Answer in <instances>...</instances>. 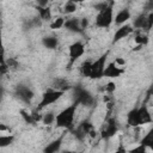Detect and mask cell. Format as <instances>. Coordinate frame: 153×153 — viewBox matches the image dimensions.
<instances>
[{
    "instance_id": "obj_1",
    "label": "cell",
    "mask_w": 153,
    "mask_h": 153,
    "mask_svg": "<svg viewBox=\"0 0 153 153\" xmlns=\"http://www.w3.org/2000/svg\"><path fill=\"white\" fill-rule=\"evenodd\" d=\"M152 121L153 118L146 103H142L139 108H133L127 114V124L133 128L152 123Z\"/></svg>"
},
{
    "instance_id": "obj_2",
    "label": "cell",
    "mask_w": 153,
    "mask_h": 153,
    "mask_svg": "<svg viewBox=\"0 0 153 153\" xmlns=\"http://www.w3.org/2000/svg\"><path fill=\"white\" fill-rule=\"evenodd\" d=\"M78 106H79L78 102L73 100L71 105H67L63 110H61L57 115H55V122H54L55 126L57 128L66 129L67 131H72L74 128V118Z\"/></svg>"
},
{
    "instance_id": "obj_3",
    "label": "cell",
    "mask_w": 153,
    "mask_h": 153,
    "mask_svg": "<svg viewBox=\"0 0 153 153\" xmlns=\"http://www.w3.org/2000/svg\"><path fill=\"white\" fill-rule=\"evenodd\" d=\"M112 23H114V0H110L106 7L98 11L94 19V25L99 29H108L111 26Z\"/></svg>"
},
{
    "instance_id": "obj_4",
    "label": "cell",
    "mask_w": 153,
    "mask_h": 153,
    "mask_svg": "<svg viewBox=\"0 0 153 153\" xmlns=\"http://www.w3.org/2000/svg\"><path fill=\"white\" fill-rule=\"evenodd\" d=\"M72 90H73V98L75 102H78L79 105L93 106L97 103L94 96L91 92H88L86 88H84L81 85H75L72 87Z\"/></svg>"
},
{
    "instance_id": "obj_5",
    "label": "cell",
    "mask_w": 153,
    "mask_h": 153,
    "mask_svg": "<svg viewBox=\"0 0 153 153\" xmlns=\"http://www.w3.org/2000/svg\"><path fill=\"white\" fill-rule=\"evenodd\" d=\"M63 94H65V92L57 91V90H54V88H50V90L45 91V92L42 94V98H41L38 105L36 106L35 110H36V111H41L42 109H44V108H47V106H49V105L56 103L59 99L62 98Z\"/></svg>"
},
{
    "instance_id": "obj_6",
    "label": "cell",
    "mask_w": 153,
    "mask_h": 153,
    "mask_svg": "<svg viewBox=\"0 0 153 153\" xmlns=\"http://www.w3.org/2000/svg\"><path fill=\"white\" fill-rule=\"evenodd\" d=\"M109 56V51H105L104 54H102L98 59H96L93 62H91V74H90V79L97 80L103 78V72L106 65V60Z\"/></svg>"
},
{
    "instance_id": "obj_7",
    "label": "cell",
    "mask_w": 153,
    "mask_h": 153,
    "mask_svg": "<svg viewBox=\"0 0 153 153\" xmlns=\"http://www.w3.org/2000/svg\"><path fill=\"white\" fill-rule=\"evenodd\" d=\"M84 53H85V45H84V43L80 42V41L73 42L68 47V57H69L68 68H71L76 62V60H79L84 55Z\"/></svg>"
},
{
    "instance_id": "obj_8",
    "label": "cell",
    "mask_w": 153,
    "mask_h": 153,
    "mask_svg": "<svg viewBox=\"0 0 153 153\" xmlns=\"http://www.w3.org/2000/svg\"><path fill=\"white\" fill-rule=\"evenodd\" d=\"M118 131V122L116 121L115 117H109L106 118L102 130H100V136L103 140H109L112 136H115Z\"/></svg>"
},
{
    "instance_id": "obj_9",
    "label": "cell",
    "mask_w": 153,
    "mask_h": 153,
    "mask_svg": "<svg viewBox=\"0 0 153 153\" xmlns=\"http://www.w3.org/2000/svg\"><path fill=\"white\" fill-rule=\"evenodd\" d=\"M14 94H16L22 102H24V103H26V104H30L31 100H32L33 97H35V93H33L32 88H31L30 86L25 85V84H18V85L16 86V88H14Z\"/></svg>"
},
{
    "instance_id": "obj_10",
    "label": "cell",
    "mask_w": 153,
    "mask_h": 153,
    "mask_svg": "<svg viewBox=\"0 0 153 153\" xmlns=\"http://www.w3.org/2000/svg\"><path fill=\"white\" fill-rule=\"evenodd\" d=\"M123 73H124V68L120 67L115 61H112V62H109L108 65H105L103 76L110 78V79H116V78L121 76Z\"/></svg>"
},
{
    "instance_id": "obj_11",
    "label": "cell",
    "mask_w": 153,
    "mask_h": 153,
    "mask_svg": "<svg viewBox=\"0 0 153 153\" xmlns=\"http://www.w3.org/2000/svg\"><path fill=\"white\" fill-rule=\"evenodd\" d=\"M134 31L133 26L129 25V24H122L120 25V27L115 31L114 33V37H112V41H111V44H115V43H118L120 41H122L123 38L128 37L129 35H131Z\"/></svg>"
},
{
    "instance_id": "obj_12",
    "label": "cell",
    "mask_w": 153,
    "mask_h": 153,
    "mask_svg": "<svg viewBox=\"0 0 153 153\" xmlns=\"http://www.w3.org/2000/svg\"><path fill=\"white\" fill-rule=\"evenodd\" d=\"M67 133H68V131H67L66 129H63V131L61 133V135H60L59 137H56V139H54L53 141H50V142L43 148V152H44V153H56V152H59V151L61 149V146H62V143H63V139H65V136H66Z\"/></svg>"
},
{
    "instance_id": "obj_13",
    "label": "cell",
    "mask_w": 153,
    "mask_h": 153,
    "mask_svg": "<svg viewBox=\"0 0 153 153\" xmlns=\"http://www.w3.org/2000/svg\"><path fill=\"white\" fill-rule=\"evenodd\" d=\"M72 87H73V85L69 82V80H67L66 78H62V76H56L51 81V88L57 90V91H62L65 93L67 91L72 90Z\"/></svg>"
},
{
    "instance_id": "obj_14",
    "label": "cell",
    "mask_w": 153,
    "mask_h": 153,
    "mask_svg": "<svg viewBox=\"0 0 153 153\" xmlns=\"http://www.w3.org/2000/svg\"><path fill=\"white\" fill-rule=\"evenodd\" d=\"M63 27L66 30L71 31V32H74V33H84V31H85V30H82V27L80 25V19L79 18H75V17L65 19Z\"/></svg>"
},
{
    "instance_id": "obj_15",
    "label": "cell",
    "mask_w": 153,
    "mask_h": 153,
    "mask_svg": "<svg viewBox=\"0 0 153 153\" xmlns=\"http://www.w3.org/2000/svg\"><path fill=\"white\" fill-rule=\"evenodd\" d=\"M131 26H134V29H136V30H145V31H149L151 29H149V26H148L147 14H145V13L139 14V16L134 19V22H133V25H131Z\"/></svg>"
},
{
    "instance_id": "obj_16",
    "label": "cell",
    "mask_w": 153,
    "mask_h": 153,
    "mask_svg": "<svg viewBox=\"0 0 153 153\" xmlns=\"http://www.w3.org/2000/svg\"><path fill=\"white\" fill-rule=\"evenodd\" d=\"M35 8L37 10L38 17H39V19H41L42 22H50V20H51L53 14H51V8H50L49 5H48V6H44V7L36 5Z\"/></svg>"
},
{
    "instance_id": "obj_17",
    "label": "cell",
    "mask_w": 153,
    "mask_h": 153,
    "mask_svg": "<svg viewBox=\"0 0 153 153\" xmlns=\"http://www.w3.org/2000/svg\"><path fill=\"white\" fill-rule=\"evenodd\" d=\"M129 19H130V11L128 8H123V10H121L116 13L114 22H115L116 25H122L126 22H128Z\"/></svg>"
},
{
    "instance_id": "obj_18",
    "label": "cell",
    "mask_w": 153,
    "mask_h": 153,
    "mask_svg": "<svg viewBox=\"0 0 153 153\" xmlns=\"http://www.w3.org/2000/svg\"><path fill=\"white\" fill-rule=\"evenodd\" d=\"M42 44L49 50H54L59 45V38L56 36H44L42 38Z\"/></svg>"
},
{
    "instance_id": "obj_19",
    "label": "cell",
    "mask_w": 153,
    "mask_h": 153,
    "mask_svg": "<svg viewBox=\"0 0 153 153\" xmlns=\"http://www.w3.org/2000/svg\"><path fill=\"white\" fill-rule=\"evenodd\" d=\"M140 145L141 146H143L145 148H153V130L151 129L143 137H142V140L140 141Z\"/></svg>"
},
{
    "instance_id": "obj_20",
    "label": "cell",
    "mask_w": 153,
    "mask_h": 153,
    "mask_svg": "<svg viewBox=\"0 0 153 153\" xmlns=\"http://www.w3.org/2000/svg\"><path fill=\"white\" fill-rule=\"evenodd\" d=\"M148 41H149V38H148V35L147 33H137L135 37H134V42L137 44V45H140V47H143V45H147L148 44Z\"/></svg>"
},
{
    "instance_id": "obj_21",
    "label": "cell",
    "mask_w": 153,
    "mask_h": 153,
    "mask_svg": "<svg viewBox=\"0 0 153 153\" xmlns=\"http://www.w3.org/2000/svg\"><path fill=\"white\" fill-rule=\"evenodd\" d=\"M41 122L44 124V126H50L55 122V112L54 111H48L47 114L42 115V120Z\"/></svg>"
},
{
    "instance_id": "obj_22",
    "label": "cell",
    "mask_w": 153,
    "mask_h": 153,
    "mask_svg": "<svg viewBox=\"0 0 153 153\" xmlns=\"http://www.w3.org/2000/svg\"><path fill=\"white\" fill-rule=\"evenodd\" d=\"M79 127L84 130V133L86 134V135H88L92 130H93V123L91 122V120H90V117H87V118H85L80 124H79Z\"/></svg>"
},
{
    "instance_id": "obj_23",
    "label": "cell",
    "mask_w": 153,
    "mask_h": 153,
    "mask_svg": "<svg viewBox=\"0 0 153 153\" xmlns=\"http://www.w3.org/2000/svg\"><path fill=\"white\" fill-rule=\"evenodd\" d=\"M76 8H78V4H75L73 0H67V2L63 5L62 10L66 14H72L76 11Z\"/></svg>"
},
{
    "instance_id": "obj_24",
    "label": "cell",
    "mask_w": 153,
    "mask_h": 153,
    "mask_svg": "<svg viewBox=\"0 0 153 153\" xmlns=\"http://www.w3.org/2000/svg\"><path fill=\"white\" fill-rule=\"evenodd\" d=\"M14 141V136L12 134L10 135H0V148H5L7 146H11Z\"/></svg>"
},
{
    "instance_id": "obj_25",
    "label": "cell",
    "mask_w": 153,
    "mask_h": 153,
    "mask_svg": "<svg viewBox=\"0 0 153 153\" xmlns=\"http://www.w3.org/2000/svg\"><path fill=\"white\" fill-rule=\"evenodd\" d=\"M5 61H6V50L2 38V29L0 27V65H5Z\"/></svg>"
},
{
    "instance_id": "obj_26",
    "label": "cell",
    "mask_w": 153,
    "mask_h": 153,
    "mask_svg": "<svg viewBox=\"0 0 153 153\" xmlns=\"http://www.w3.org/2000/svg\"><path fill=\"white\" fill-rule=\"evenodd\" d=\"M80 73L85 78H90L91 74V61H84L80 66Z\"/></svg>"
},
{
    "instance_id": "obj_27",
    "label": "cell",
    "mask_w": 153,
    "mask_h": 153,
    "mask_svg": "<svg viewBox=\"0 0 153 153\" xmlns=\"http://www.w3.org/2000/svg\"><path fill=\"white\" fill-rule=\"evenodd\" d=\"M71 133H72V134H73V136H74L78 141H80V142H82V141L86 139V136H87V135L84 133V130H82L79 126H78L76 128L74 127V128H73V130H72Z\"/></svg>"
},
{
    "instance_id": "obj_28",
    "label": "cell",
    "mask_w": 153,
    "mask_h": 153,
    "mask_svg": "<svg viewBox=\"0 0 153 153\" xmlns=\"http://www.w3.org/2000/svg\"><path fill=\"white\" fill-rule=\"evenodd\" d=\"M63 24H65V18L63 17H57L56 19H54L50 23V29H53V30L61 29V27H63Z\"/></svg>"
},
{
    "instance_id": "obj_29",
    "label": "cell",
    "mask_w": 153,
    "mask_h": 153,
    "mask_svg": "<svg viewBox=\"0 0 153 153\" xmlns=\"http://www.w3.org/2000/svg\"><path fill=\"white\" fill-rule=\"evenodd\" d=\"M6 65L8 67V69H17L19 67V62L14 59V57H10V59H6Z\"/></svg>"
},
{
    "instance_id": "obj_30",
    "label": "cell",
    "mask_w": 153,
    "mask_h": 153,
    "mask_svg": "<svg viewBox=\"0 0 153 153\" xmlns=\"http://www.w3.org/2000/svg\"><path fill=\"white\" fill-rule=\"evenodd\" d=\"M105 92L106 93H109V94H112L114 92H115V90H116V84L114 82V81H109L108 84H106V86H105Z\"/></svg>"
},
{
    "instance_id": "obj_31",
    "label": "cell",
    "mask_w": 153,
    "mask_h": 153,
    "mask_svg": "<svg viewBox=\"0 0 153 153\" xmlns=\"http://www.w3.org/2000/svg\"><path fill=\"white\" fill-rule=\"evenodd\" d=\"M109 2H106V1H103V2H99V4H97V5H94V10L98 12V11H100V10H103L104 7H106V5H108Z\"/></svg>"
},
{
    "instance_id": "obj_32",
    "label": "cell",
    "mask_w": 153,
    "mask_h": 153,
    "mask_svg": "<svg viewBox=\"0 0 153 153\" xmlns=\"http://www.w3.org/2000/svg\"><path fill=\"white\" fill-rule=\"evenodd\" d=\"M80 25H81L82 30H85V29L88 26V19H87V18H81V19H80Z\"/></svg>"
},
{
    "instance_id": "obj_33",
    "label": "cell",
    "mask_w": 153,
    "mask_h": 153,
    "mask_svg": "<svg viewBox=\"0 0 153 153\" xmlns=\"http://www.w3.org/2000/svg\"><path fill=\"white\" fill-rule=\"evenodd\" d=\"M49 1H50V0H36V5L44 7V6H48V5H49Z\"/></svg>"
},
{
    "instance_id": "obj_34",
    "label": "cell",
    "mask_w": 153,
    "mask_h": 153,
    "mask_svg": "<svg viewBox=\"0 0 153 153\" xmlns=\"http://www.w3.org/2000/svg\"><path fill=\"white\" fill-rule=\"evenodd\" d=\"M0 131H8V127L5 123H1L0 122Z\"/></svg>"
},
{
    "instance_id": "obj_35",
    "label": "cell",
    "mask_w": 153,
    "mask_h": 153,
    "mask_svg": "<svg viewBox=\"0 0 153 153\" xmlns=\"http://www.w3.org/2000/svg\"><path fill=\"white\" fill-rule=\"evenodd\" d=\"M4 94H5V90H4L2 85H0V103H1L2 99H4Z\"/></svg>"
},
{
    "instance_id": "obj_36",
    "label": "cell",
    "mask_w": 153,
    "mask_h": 153,
    "mask_svg": "<svg viewBox=\"0 0 153 153\" xmlns=\"http://www.w3.org/2000/svg\"><path fill=\"white\" fill-rule=\"evenodd\" d=\"M75 4H81V2H85V1H87V0H73Z\"/></svg>"
},
{
    "instance_id": "obj_37",
    "label": "cell",
    "mask_w": 153,
    "mask_h": 153,
    "mask_svg": "<svg viewBox=\"0 0 153 153\" xmlns=\"http://www.w3.org/2000/svg\"><path fill=\"white\" fill-rule=\"evenodd\" d=\"M0 18H1V12H0Z\"/></svg>"
}]
</instances>
